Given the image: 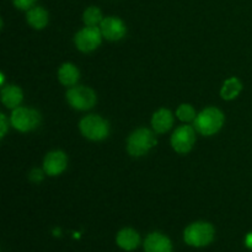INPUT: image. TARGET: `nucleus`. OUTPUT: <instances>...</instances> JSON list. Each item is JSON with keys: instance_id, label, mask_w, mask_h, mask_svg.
<instances>
[{"instance_id": "nucleus-1", "label": "nucleus", "mask_w": 252, "mask_h": 252, "mask_svg": "<svg viewBox=\"0 0 252 252\" xmlns=\"http://www.w3.org/2000/svg\"><path fill=\"white\" fill-rule=\"evenodd\" d=\"M225 122L224 113L217 107H207L197 113L196 120L193 121V126L197 133L204 137H212L217 134Z\"/></svg>"}, {"instance_id": "nucleus-2", "label": "nucleus", "mask_w": 252, "mask_h": 252, "mask_svg": "<svg viewBox=\"0 0 252 252\" xmlns=\"http://www.w3.org/2000/svg\"><path fill=\"white\" fill-rule=\"evenodd\" d=\"M157 133L149 128H138L127 139V152L133 158L147 155L157 145Z\"/></svg>"}, {"instance_id": "nucleus-3", "label": "nucleus", "mask_w": 252, "mask_h": 252, "mask_svg": "<svg viewBox=\"0 0 252 252\" xmlns=\"http://www.w3.org/2000/svg\"><path fill=\"white\" fill-rule=\"evenodd\" d=\"M79 129L86 139L91 142H101L110 134V123L98 115H88L80 120Z\"/></svg>"}, {"instance_id": "nucleus-4", "label": "nucleus", "mask_w": 252, "mask_h": 252, "mask_svg": "<svg viewBox=\"0 0 252 252\" xmlns=\"http://www.w3.org/2000/svg\"><path fill=\"white\" fill-rule=\"evenodd\" d=\"M214 226L207 221H196L192 223L185 229L184 240L187 245L193 246V248H203L209 245L213 241Z\"/></svg>"}, {"instance_id": "nucleus-5", "label": "nucleus", "mask_w": 252, "mask_h": 252, "mask_svg": "<svg viewBox=\"0 0 252 252\" xmlns=\"http://www.w3.org/2000/svg\"><path fill=\"white\" fill-rule=\"evenodd\" d=\"M66 102L76 111H88L96 105V94L93 89L84 85H75L68 89L65 94Z\"/></svg>"}, {"instance_id": "nucleus-6", "label": "nucleus", "mask_w": 252, "mask_h": 252, "mask_svg": "<svg viewBox=\"0 0 252 252\" xmlns=\"http://www.w3.org/2000/svg\"><path fill=\"white\" fill-rule=\"evenodd\" d=\"M10 123L19 132H31L41 125V115L38 111L33 110V108L20 106V107L12 110L11 116H10Z\"/></svg>"}, {"instance_id": "nucleus-7", "label": "nucleus", "mask_w": 252, "mask_h": 252, "mask_svg": "<svg viewBox=\"0 0 252 252\" xmlns=\"http://www.w3.org/2000/svg\"><path fill=\"white\" fill-rule=\"evenodd\" d=\"M102 33H101L100 27L85 26L79 30L74 36V43L78 51L83 53H90L100 47L102 42Z\"/></svg>"}, {"instance_id": "nucleus-8", "label": "nucleus", "mask_w": 252, "mask_h": 252, "mask_svg": "<svg viewBox=\"0 0 252 252\" xmlns=\"http://www.w3.org/2000/svg\"><path fill=\"white\" fill-rule=\"evenodd\" d=\"M171 147L177 154H189L196 143V128L189 125H182L172 133Z\"/></svg>"}, {"instance_id": "nucleus-9", "label": "nucleus", "mask_w": 252, "mask_h": 252, "mask_svg": "<svg viewBox=\"0 0 252 252\" xmlns=\"http://www.w3.org/2000/svg\"><path fill=\"white\" fill-rule=\"evenodd\" d=\"M100 30L103 38L111 42L121 41L127 33L126 24L123 22V20H121L117 16L103 17L102 22L100 25Z\"/></svg>"}, {"instance_id": "nucleus-10", "label": "nucleus", "mask_w": 252, "mask_h": 252, "mask_svg": "<svg viewBox=\"0 0 252 252\" xmlns=\"http://www.w3.org/2000/svg\"><path fill=\"white\" fill-rule=\"evenodd\" d=\"M68 166V157L62 150H52L44 157L43 170L48 176H59Z\"/></svg>"}, {"instance_id": "nucleus-11", "label": "nucleus", "mask_w": 252, "mask_h": 252, "mask_svg": "<svg viewBox=\"0 0 252 252\" xmlns=\"http://www.w3.org/2000/svg\"><path fill=\"white\" fill-rule=\"evenodd\" d=\"M152 128L157 134H165L174 126V116L167 108H159L152 116Z\"/></svg>"}, {"instance_id": "nucleus-12", "label": "nucleus", "mask_w": 252, "mask_h": 252, "mask_svg": "<svg viewBox=\"0 0 252 252\" xmlns=\"http://www.w3.org/2000/svg\"><path fill=\"white\" fill-rule=\"evenodd\" d=\"M145 252H172V244L167 236L161 233H152L144 241Z\"/></svg>"}, {"instance_id": "nucleus-13", "label": "nucleus", "mask_w": 252, "mask_h": 252, "mask_svg": "<svg viewBox=\"0 0 252 252\" xmlns=\"http://www.w3.org/2000/svg\"><path fill=\"white\" fill-rule=\"evenodd\" d=\"M1 102L9 110H15L20 107L24 100V93L17 85L2 86L1 89Z\"/></svg>"}, {"instance_id": "nucleus-14", "label": "nucleus", "mask_w": 252, "mask_h": 252, "mask_svg": "<svg viewBox=\"0 0 252 252\" xmlns=\"http://www.w3.org/2000/svg\"><path fill=\"white\" fill-rule=\"evenodd\" d=\"M80 79V70L73 63H64L58 69V80L62 85L71 88L78 84Z\"/></svg>"}, {"instance_id": "nucleus-15", "label": "nucleus", "mask_w": 252, "mask_h": 252, "mask_svg": "<svg viewBox=\"0 0 252 252\" xmlns=\"http://www.w3.org/2000/svg\"><path fill=\"white\" fill-rule=\"evenodd\" d=\"M116 243L123 249L125 251H133L138 248L140 243V236L134 229L132 228H125L121 231H118L117 238H116Z\"/></svg>"}, {"instance_id": "nucleus-16", "label": "nucleus", "mask_w": 252, "mask_h": 252, "mask_svg": "<svg viewBox=\"0 0 252 252\" xmlns=\"http://www.w3.org/2000/svg\"><path fill=\"white\" fill-rule=\"evenodd\" d=\"M26 21L32 29L43 30L49 22V14L44 7L33 6L26 11Z\"/></svg>"}, {"instance_id": "nucleus-17", "label": "nucleus", "mask_w": 252, "mask_h": 252, "mask_svg": "<svg viewBox=\"0 0 252 252\" xmlns=\"http://www.w3.org/2000/svg\"><path fill=\"white\" fill-rule=\"evenodd\" d=\"M241 91H243V83L236 76H231L223 83V86L220 89V96L223 100L231 101L235 100L240 95Z\"/></svg>"}, {"instance_id": "nucleus-18", "label": "nucleus", "mask_w": 252, "mask_h": 252, "mask_svg": "<svg viewBox=\"0 0 252 252\" xmlns=\"http://www.w3.org/2000/svg\"><path fill=\"white\" fill-rule=\"evenodd\" d=\"M102 20V11L97 6H89L88 9H85L83 14V21L85 26L100 27Z\"/></svg>"}, {"instance_id": "nucleus-19", "label": "nucleus", "mask_w": 252, "mask_h": 252, "mask_svg": "<svg viewBox=\"0 0 252 252\" xmlns=\"http://www.w3.org/2000/svg\"><path fill=\"white\" fill-rule=\"evenodd\" d=\"M176 117L179 118L181 122L189 123L193 122L197 117V112L194 107L189 103H181L176 110Z\"/></svg>"}, {"instance_id": "nucleus-20", "label": "nucleus", "mask_w": 252, "mask_h": 252, "mask_svg": "<svg viewBox=\"0 0 252 252\" xmlns=\"http://www.w3.org/2000/svg\"><path fill=\"white\" fill-rule=\"evenodd\" d=\"M37 0H12L15 7L19 10H30L31 7L34 6Z\"/></svg>"}, {"instance_id": "nucleus-21", "label": "nucleus", "mask_w": 252, "mask_h": 252, "mask_svg": "<svg viewBox=\"0 0 252 252\" xmlns=\"http://www.w3.org/2000/svg\"><path fill=\"white\" fill-rule=\"evenodd\" d=\"M10 125H11V123H10V120H7L6 116H5L4 113H1V115H0V138H1V139L6 135Z\"/></svg>"}, {"instance_id": "nucleus-22", "label": "nucleus", "mask_w": 252, "mask_h": 252, "mask_svg": "<svg viewBox=\"0 0 252 252\" xmlns=\"http://www.w3.org/2000/svg\"><path fill=\"white\" fill-rule=\"evenodd\" d=\"M44 175H46V172H44L43 169H33L30 172V180H31L32 182H41L42 180H43Z\"/></svg>"}, {"instance_id": "nucleus-23", "label": "nucleus", "mask_w": 252, "mask_h": 252, "mask_svg": "<svg viewBox=\"0 0 252 252\" xmlns=\"http://www.w3.org/2000/svg\"><path fill=\"white\" fill-rule=\"evenodd\" d=\"M245 244H246V246L250 249V250H252V233H249L248 235H246Z\"/></svg>"}]
</instances>
